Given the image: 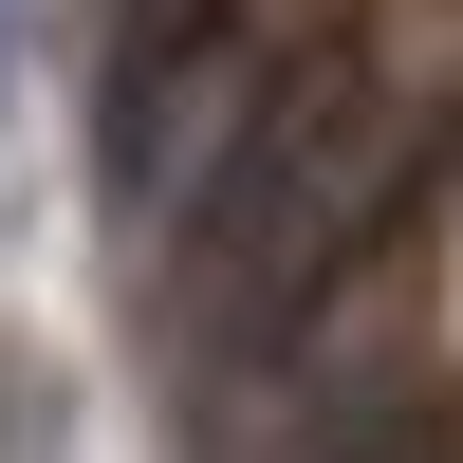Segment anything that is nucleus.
I'll list each match as a JSON object with an SVG mask.
<instances>
[{
    "label": "nucleus",
    "mask_w": 463,
    "mask_h": 463,
    "mask_svg": "<svg viewBox=\"0 0 463 463\" xmlns=\"http://www.w3.org/2000/svg\"><path fill=\"white\" fill-rule=\"evenodd\" d=\"M334 463H463V445H445V408H371V427L334 445Z\"/></svg>",
    "instance_id": "nucleus-3"
},
{
    "label": "nucleus",
    "mask_w": 463,
    "mask_h": 463,
    "mask_svg": "<svg viewBox=\"0 0 463 463\" xmlns=\"http://www.w3.org/2000/svg\"><path fill=\"white\" fill-rule=\"evenodd\" d=\"M222 37H241V0H111V204H148V185L185 167V111H204Z\"/></svg>",
    "instance_id": "nucleus-2"
},
{
    "label": "nucleus",
    "mask_w": 463,
    "mask_h": 463,
    "mask_svg": "<svg viewBox=\"0 0 463 463\" xmlns=\"http://www.w3.org/2000/svg\"><path fill=\"white\" fill-rule=\"evenodd\" d=\"M390 185H408V130H390V93H371V56H297L279 93L204 148V185H185V316L204 334H279L297 297L371 241Z\"/></svg>",
    "instance_id": "nucleus-1"
}]
</instances>
